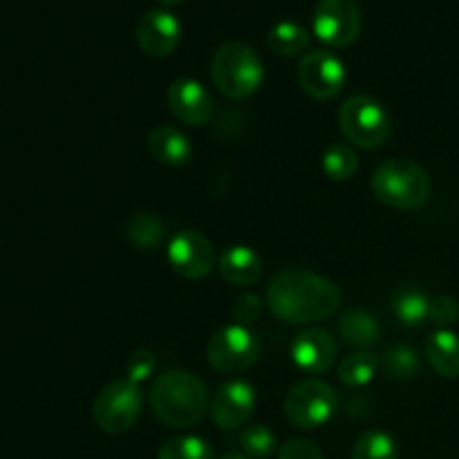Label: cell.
Returning a JSON list of instances; mask_svg holds the SVG:
<instances>
[{
  "label": "cell",
  "mask_w": 459,
  "mask_h": 459,
  "mask_svg": "<svg viewBox=\"0 0 459 459\" xmlns=\"http://www.w3.org/2000/svg\"><path fill=\"white\" fill-rule=\"evenodd\" d=\"M390 309L397 321L406 327H420L429 321L430 299L417 287H399L390 299Z\"/></svg>",
  "instance_id": "obj_21"
},
{
  "label": "cell",
  "mask_w": 459,
  "mask_h": 459,
  "mask_svg": "<svg viewBox=\"0 0 459 459\" xmlns=\"http://www.w3.org/2000/svg\"><path fill=\"white\" fill-rule=\"evenodd\" d=\"M263 300L255 294L247 291V294H240L231 305V314L240 325H251V323L258 321L263 316Z\"/></svg>",
  "instance_id": "obj_31"
},
{
  "label": "cell",
  "mask_w": 459,
  "mask_h": 459,
  "mask_svg": "<svg viewBox=\"0 0 459 459\" xmlns=\"http://www.w3.org/2000/svg\"><path fill=\"white\" fill-rule=\"evenodd\" d=\"M339 126L343 137L352 146L363 151H375L385 143L393 130L388 110L368 94H354L345 99L339 110Z\"/></svg>",
  "instance_id": "obj_5"
},
{
  "label": "cell",
  "mask_w": 459,
  "mask_h": 459,
  "mask_svg": "<svg viewBox=\"0 0 459 459\" xmlns=\"http://www.w3.org/2000/svg\"><path fill=\"white\" fill-rule=\"evenodd\" d=\"M222 459H251L249 455H240V453H231V455H224Z\"/></svg>",
  "instance_id": "obj_33"
},
{
  "label": "cell",
  "mask_w": 459,
  "mask_h": 459,
  "mask_svg": "<svg viewBox=\"0 0 459 459\" xmlns=\"http://www.w3.org/2000/svg\"><path fill=\"white\" fill-rule=\"evenodd\" d=\"M143 408V394L139 384L130 379H117L99 393L94 402V424L108 435H121L137 424Z\"/></svg>",
  "instance_id": "obj_7"
},
{
  "label": "cell",
  "mask_w": 459,
  "mask_h": 459,
  "mask_svg": "<svg viewBox=\"0 0 459 459\" xmlns=\"http://www.w3.org/2000/svg\"><path fill=\"white\" fill-rule=\"evenodd\" d=\"M215 426L222 430H238L251 420L255 411V390L249 381L231 379L213 394L209 406Z\"/></svg>",
  "instance_id": "obj_13"
},
{
  "label": "cell",
  "mask_w": 459,
  "mask_h": 459,
  "mask_svg": "<svg viewBox=\"0 0 459 459\" xmlns=\"http://www.w3.org/2000/svg\"><path fill=\"white\" fill-rule=\"evenodd\" d=\"M260 357V339L249 325H227L211 336L206 345V359L211 368L222 375H240L249 370Z\"/></svg>",
  "instance_id": "obj_8"
},
{
  "label": "cell",
  "mask_w": 459,
  "mask_h": 459,
  "mask_svg": "<svg viewBox=\"0 0 459 459\" xmlns=\"http://www.w3.org/2000/svg\"><path fill=\"white\" fill-rule=\"evenodd\" d=\"M336 352H339L336 339L323 327L303 330L291 343V359L296 368L307 375H323L330 370L336 361Z\"/></svg>",
  "instance_id": "obj_15"
},
{
  "label": "cell",
  "mask_w": 459,
  "mask_h": 459,
  "mask_svg": "<svg viewBox=\"0 0 459 459\" xmlns=\"http://www.w3.org/2000/svg\"><path fill=\"white\" fill-rule=\"evenodd\" d=\"M370 186L377 200L397 211L421 209L433 191L429 170L406 157L381 161L372 173Z\"/></svg>",
  "instance_id": "obj_3"
},
{
  "label": "cell",
  "mask_w": 459,
  "mask_h": 459,
  "mask_svg": "<svg viewBox=\"0 0 459 459\" xmlns=\"http://www.w3.org/2000/svg\"><path fill=\"white\" fill-rule=\"evenodd\" d=\"M321 164L327 178L334 179V182H345V179H350L357 173L359 157L357 151L352 146H348V143H334V146H330L325 151Z\"/></svg>",
  "instance_id": "obj_25"
},
{
  "label": "cell",
  "mask_w": 459,
  "mask_h": 459,
  "mask_svg": "<svg viewBox=\"0 0 459 459\" xmlns=\"http://www.w3.org/2000/svg\"><path fill=\"white\" fill-rule=\"evenodd\" d=\"M152 415L169 429H188L209 411V390L204 381L186 370H166L157 375L148 393Z\"/></svg>",
  "instance_id": "obj_2"
},
{
  "label": "cell",
  "mask_w": 459,
  "mask_h": 459,
  "mask_svg": "<svg viewBox=\"0 0 459 459\" xmlns=\"http://www.w3.org/2000/svg\"><path fill=\"white\" fill-rule=\"evenodd\" d=\"M287 421L300 430H316L325 426L339 411L334 388L321 379H305L290 388L282 403Z\"/></svg>",
  "instance_id": "obj_6"
},
{
  "label": "cell",
  "mask_w": 459,
  "mask_h": 459,
  "mask_svg": "<svg viewBox=\"0 0 459 459\" xmlns=\"http://www.w3.org/2000/svg\"><path fill=\"white\" fill-rule=\"evenodd\" d=\"M161 4H166V7H173V4H179L182 0H160Z\"/></svg>",
  "instance_id": "obj_34"
},
{
  "label": "cell",
  "mask_w": 459,
  "mask_h": 459,
  "mask_svg": "<svg viewBox=\"0 0 459 459\" xmlns=\"http://www.w3.org/2000/svg\"><path fill=\"white\" fill-rule=\"evenodd\" d=\"M166 99H169V108L175 119L186 126L209 124L215 112V101L209 90L191 76L173 81Z\"/></svg>",
  "instance_id": "obj_14"
},
{
  "label": "cell",
  "mask_w": 459,
  "mask_h": 459,
  "mask_svg": "<svg viewBox=\"0 0 459 459\" xmlns=\"http://www.w3.org/2000/svg\"><path fill=\"white\" fill-rule=\"evenodd\" d=\"M426 359L444 379L459 377V336L451 330H435L426 341Z\"/></svg>",
  "instance_id": "obj_18"
},
{
  "label": "cell",
  "mask_w": 459,
  "mask_h": 459,
  "mask_svg": "<svg viewBox=\"0 0 459 459\" xmlns=\"http://www.w3.org/2000/svg\"><path fill=\"white\" fill-rule=\"evenodd\" d=\"M126 236L137 249L152 251L164 240V222L152 213H134L126 224Z\"/></svg>",
  "instance_id": "obj_23"
},
{
  "label": "cell",
  "mask_w": 459,
  "mask_h": 459,
  "mask_svg": "<svg viewBox=\"0 0 459 459\" xmlns=\"http://www.w3.org/2000/svg\"><path fill=\"white\" fill-rule=\"evenodd\" d=\"M169 263L173 272L186 281H200V278L209 276L218 258H215V249L209 238L193 229H184L170 238Z\"/></svg>",
  "instance_id": "obj_11"
},
{
  "label": "cell",
  "mask_w": 459,
  "mask_h": 459,
  "mask_svg": "<svg viewBox=\"0 0 459 459\" xmlns=\"http://www.w3.org/2000/svg\"><path fill=\"white\" fill-rule=\"evenodd\" d=\"M377 370H379V359L372 352L361 350V352L348 354L339 363V379L348 388H363V385H368L375 379Z\"/></svg>",
  "instance_id": "obj_22"
},
{
  "label": "cell",
  "mask_w": 459,
  "mask_h": 459,
  "mask_svg": "<svg viewBox=\"0 0 459 459\" xmlns=\"http://www.w3.org/2000/svg\"><path fill=\"white\" fill-rule=\"evenodd\" d=\"M182 36V22L170 9L152 7L139 18L137 45L146 56L161 58L175 52Z\"/></svg>",
  "instance_id": "obj_12"
},
{
  "label": "cell",
  "mask_w": 459,
  "mask_h": 459,
  "mask_svg": "<svg viewBox=\"0 0 459 459\" xmlns=\"http://www.w3.org/2000/svg\"><path fill=\"white\" fill-rule=\"evenodd\" d=\"M213 446L197 435L169 439L157 453V459H213Z\"/></svg>",
  "instance_id": "obj_27"
},
{
  "label": "cell",
  "mask_w": 459,
  "mask_h": 459,
  "mask_svg": "<svg viewBox=\"0 0 459 459\" xmlns=\"http://www.w3.org/2000/svg\"><path fill=\"white\" fill-rule=\"evenodd\" d=\"M312 43V34L296 21H278L267 31V45L278 56H299Z\"/></svg>",
  "instance_id": "obj_20"
},
{
  "label": "cell",
  "mask_w": 459,
  "mask_h": 459,
  "mask_svg": "<svg viewBox=\"0 0 459 459\" xmlns=\"http://www.w3.org/2000/svg\"><path fill=\"white\" fill-rule=\"evenodd\" d=\"M348 70L330 49H309L299 63V83L305 94L318 101H330L343 90Z\"/></svg>",
  "instance_id": "obj_9"
},
{
  "label": "cell",
  "mask_w": 459,
  "mask_h": 459,
  "mask_svg": "<svg viewBox=\"0 0 459 459\" xmlns=\"http://www.w3.org/2000/svg\"><path fill=\"white\" fill-rule=\"evenodd\" d=\"M148 152L164 166H184L191 161L193 146L186 134L175 126H157L148 134Z\"/></svg>",
  "instance_id": "obj_17"
},
{
  "label": "cell",
  "mask_w": 459,
  "mask_h": 459,
  "mask_svg": "<svg viewBox=\"0 0 459 459\" xmlns=\"http://www.w3.org/2000/svg\"><path fill=\"white\" fill-rule=\"evenodd\" d=\"M220 276L236 287H251L263 278V258L251 247L233 245L220 255Z\"/></svg>",
  "instance_id": "obj_16"
},
{
  "label": "cell",
  "mask_w": 459,
  "mask_h": 459,
  "mask_svg": "<svg viewBox=\"0 0 459 459\" xmlns=\"http://www.w3.org/2000/svg\"><path fill=\"white\" fill-rule=\"evenodd\" d=\"M343 291L330 278L309 269H285L267 287V305L278 321L312 325L339 309Z\"/></svg>",
  "instance_id": "obj_1"
},
{
  "label": "cell",
  "mask_w": 459,
  "mask_h": 459,
  "mask_svg": "<svg viewBox=\"0 0 459 459\" xmlns=\"http://www.w3.org/2000/svg\"><path fill=\"white\" fill-rule=\"evenodd\" d=\"M211 79L215 88L229 99H249L264 81L263 58L251 45L242 40H227L220 45L211 61Z\"/></svg>",
  "instance_id": "obj_4"
},
{
  "label": "cell",
  "mask_w": 459,
  "mask_h": 459,
  "mask_svg": "<svg viewBox=\"0 0 459 459\" xmlns=\"http://www.w3.org/2000/svg\"><path fill=\"white\" fill-rule=\"evenodd\" d=\"M278 459H325L323 451L309 439H290L278 451Z\"/></svg>",
  "instance_id": "obj_32"
},
{
  "label": "cell",
  "mask_w": 459,
  "mask_h": 459,
  "mask_svg": "<svg viewBox=\"0 0 459 459\" xmlns=\"http://www.w3.org/2000/svg\"><path fill=\"white\" fill-rule=\"evenodd\" d=\"M397 439L385 430H368L357 439L352 448V459H397Z\"/></svg>",
  "instance_id": "obj_24"
},
{
  "label": "cell",
  "mask_w": 459,
  "mask_h": 459,
  "mask_svg": "<svg viewBox=\"0 0 459 459\" xmlns=\"http://www.w3.org/2000/svg\"><path fill=\"white\" fill-rule=\"evenodd\" d=\"M242 451L247 453L251 459H264L272 457L278 451V437L269 426L254 424L249 429L242 430L240 435Z\"/></svg>",
  "instance_id": "obj_28"
},
{
  "label": "cell",
  "mask_w": 459,
  "mask_h": 459,
  "mask_svg": "<svg viewBox=\"0 0 459 459\" xmlns=\"http://www.w3.org/2000/svg\"><path fill=\"white\" fill-rule=\"evenodd\" d=\"M381 368H384V372L390 379L406 381L420 375L421 363L415 350L408 348V345H394V348H390L388 352L384 354Z\"/></svg>",
  "instance_id": "obj_26"
},
{
  "label": "cell",
  "mask_w": 459,
  "mask_h": 459,
  "mask_svg": "<svg viewBox=\"0 0 459 459\" xmlns=\"http://www.w3.org/2000/svg\"><path fill=\"white\" fill-rule=\"evenodd\" d=\"M361 9L354 0H318L314 7V34L330 48H345L361 31Z\"/></svg>",
  "instance_id": "obj_10"
},
{
  "label": "cell",
  "mask_w": 459,
  "mask_h": 459,
  "mask_svg": "<svg viewBox=\"0 0 459 459\" xmlns=\"http://www.w3.org/2000/svg\"><path fill=\"white\" fill-rule=\"evenodd\" d=\"M157 370V359L151 350H134L126 361V379L134 381V384H143L151 379Z\"/></svg>",
  "instance_id": "obj_29"
},
{
  "label": "cell",
  "mask_w": 459,
  "mask_h": 459,
  "mask_svg": "<svg viewBox=\"0 0 459 459\" xmlns=\"http://www.w3.org/2000/svg\"><path fill=\"white\" fill-rule=\"evenodd\" d=\"M429 318L439 325V330H448L459 321V303L451 296H435L430 299Z\"/></svg>",
  "instance_id": "obj_30"
},
{
  "label": "cell",
  "mask_w": 459,
  "mask_h": 459,
  "mask_svg": "<svg viewBox=\"0 0 459 459\" xmlns=\"http://www.w3.org/2000/svg\"><path fill=\"white\" fill-rule=\"evenodd\" d=\"M339 336L350 348L366 350L381 339V323L366 309H350L339 318Z\"/></svg>",
  "instance_id": "obj_19"
}]
</instances>
